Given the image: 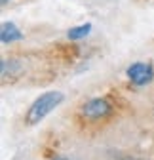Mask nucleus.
I'll list each match as a JSON object with an SVG mask.
<instances>
[{
    "label": "nucleus",
    "instance_id": "1",
    "mask_svg": "<svg viewBox=\"0 0 154 160\" xmlns=\"http://www.w3.org/2000/svg\"><path fill=\"white\" fill-rule=\"evenodd\" d=\"M63 99H65V95H63L61 92H57V90L42 93V95L29 107L27 122H29V124H38V122H40L42 118H46L55 107H59Z\"/></svg>",
    "mask_w": 154,
    "mask_h": 160
},
{
    "label": "nucleus",
    "instance_id": "2",
    "mask_svg": "<svg viewBox=\"0 0 154 160\" xmlns=\"http://www.w3.org/2000/svg\"><path fill=\"white\" fill-rule=\"evenodd\" d=\"M128 78H129V82L131 84H135V86H145L148 82H152V78H154V69L150 63H133L128 67L126 71Z\"/></svg>",
    "mask_w": 154,
    "mask_h": 160
},
{
    "label": "nucleus",
    "instance_id": "3",
    "mask_svg": "<svg viewBox=\"0 0 154 160\" xmlns=\"http://www.w3.org/2000/svg\"><path fill=\"white\" fill-rule=\"evenodd\" d=\"M110 111H112V105L101 97L91 99V101L82 105V116H86L88 120H101L107 114H110Z\"/></svg>",
    "mask_w": 154,
    "mask_h": 160
},
{
    "label": "nucleus",
    "instance_id": "4",
    "mask_svg": "<svg viewBox=\"0 0 154 160\" xmlns=\"http://www.w3.org/2000/svg\"><path fill=\"white\" fill-rule=\"evenodd\" d=\"M23 34L13 23H2V31H0V40L2 44H12L15 40H21Z\"/></svg>",
    "mask_w": 154,
    "mask_h": 160
},
{
    "label": "nucleus",
    "instance_id": "5",
    "mask_svg": "<svg viewBox=\"0 0 154 160\" xmlns=\"http://www.w3.org/2000/svg\"><path fill=\"white\" fill-rule=\"evenodd\" d=\"M89 31H91V23H84V25H78V27H72L67 32V36L70 40H80V38H86L89 34Z\"/></svg>",
    "mask_w": 154,
    "mask_h": 160
},
{
    "label": "nucleus",
    "instance_id": "6",
    "mask_svg": "<svg viewBox=\"0 0 154 160\" xmlns=\"http://www.w3.org/2000/svg\"><path fill=\"white\" fill-rule=\"evenodd\" d=\"M57 160H69V158H57Z\"/></svg>",
    "mask_w": 154,
    "mask_h": 160
},
{
    "label": "nucleus",
    "instance_id": "7",
    "mask_svg": "<svg viewBox=\"0 0 154 160\" xmlns=\"http://www.w3.org/2000/svg\"><path fill=\"white\" fill-rule=\"evenodd\" d=\"M6 2H8V0H2V4H6Z\"/></svg>",
    "mask_w": 154,
    "mask_h": 160
}]
</instances>
